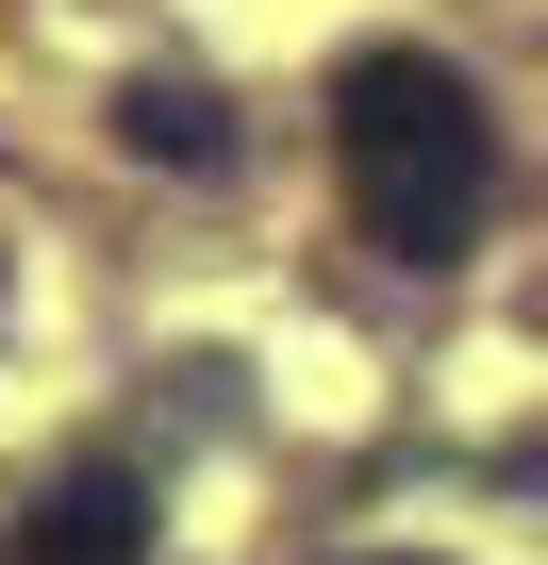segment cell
I'll use <instances>...</instances> for the list:
<instances>
[{
  "label": "cell",
  "mask_w": 548,
  "mask_h": 565,
  "mask_svg": "<svg viewBox=\"0 0 548 565\" xmlns=\"http://www.w3.org/2000/svg\"><path fill=\"white\" fill-rule=\"evenodd\" d=\"M0 565H150V482L133 466H67L18 532H0Z\"/></svg>",
  "instance_id": "2"
},
{
  "label": "cell",
  "mask_w": 548,
  "mask_h": 565,
  "mask_svg": "<svg viewBox=\"0 0 548 565\" xmlns=\"http://www.w3.org/2000/svg\"><path fill=\"white\" fill-rule=\"evenodd\" d=\"M117 134H133V150H166V167H216V150H233L200 84H133V100H117Z\"/></svg>",
  "instance_id": "3"
},
{
  "label": "cell",
  "mask_w": 548,
  "mask_h": 565,
  "mask_svg": "<svg viewBox=\"0 0 548 565\" xmlns=\"http://www.w3.org/2000/svg\"><path fill=\"white\" fill-rule=\"evenodd\" d=\"M383 565H416V548H383Z\"/></svg>",
  "instance_id": "4"
},
{
  "label": "cell",
  "mask_w": 548,
  "mask_h": 565,
  "mask_svg": "<svg viewBox=\"0 0 548 565\" xmlns=\"http://www.w3.org/2000/svg\"><path fill=\"white\" fill-rule=\"evenodd\" d=\"M333 167H350V216H366V249H399V266H449L465 233H482V200H498V117H482V84L449 67V51H350L333 67Z\"/></svg>",
  "instance_id": "1"
}]
</instances>
